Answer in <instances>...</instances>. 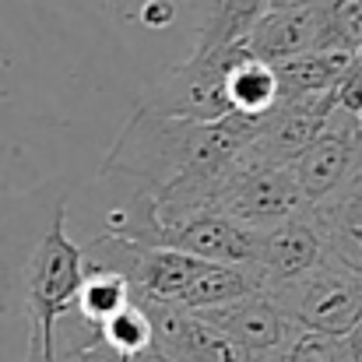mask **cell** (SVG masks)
<instances>
[{
	"label": "cell",
	"instance_id": "6",
	"mask_svg": "<svg viewBox=\"0 0 362 362\" xmlns=\"http://www.w3.org/2000/svg\"><path fill=\"white\" fill-rule=\"evenodd\" d=\"M204 320H211L218 331H226L233 341H240L243 349L257 359L278 352L299 327L288 320V313L278 306V299L264 288H253L233 303L211 306V310H197Z\"/></svg>",
	"mask_w": 362,
	"mask_h": 362
},
{
	"label": "cell",
	"instance_id": "21",
	"mask_svg": "<svg viewBox=\"0 0 362 362\" xmlns=\"http://www.w3.org/2000/svg\"><path fill=\"white\" fill-rule=\"evenodd\" d=\"M288 4H303V0H271V7H288Z\"/></svg>",
	"mask_w": 362,
	"mask_h": 362
},
{
	"label": "cell",
	"instance_id": "12",
	"mask_svg": "<svg viewBox=\"0 0 362 362\" xmlns=\"http://www.w3.org/2000/svg\"><path fill=\"white\" fill-rule=\"evenodd\" d=\"M260 288V274L253 264H218V260H208L194 281L187 285L180 306L183 310H211V306H222V303H233L246 292Z\"/></svg>",
	"mask_w": 362,
	"mask_h": 362
},
{
	"label": "cell",
	"instance_id": "16",
	"mask_svg": "<svg viewBox=\"0 0 362 362\" xmlns=\"http://www.w3.org/2000/svg\"><path fill=\"white\" fill-rule=\"evenodd\" d=\"M257 362H352V352H349L345 338H338V334L299 327L278 352H271Z\"/></svg>",
	"mask_w": 362,
	"mask_h": 362
},
{
	"label": "cell",
	"instance_id": "17",
	"mask_svg": "<svg viewBox=\"0 0 362 362\" xmlns=\"http://www.w3.org/2000/svg\"><path fill=\"white\" fill-rule=\"evenodd\" d=\"M103 341L110 349H117L123 356H137L141 349L155 345V331H151V320L144 313V306L137 299H130L127 306H120L103 327H99Z\"/></svg>",
	"mask_w": 362,
	"mask_h": 362
},
{
	"label": "cell",
	"instance_id": "18",
	"mask_svg": "<svg viewBox=\"0 0 362 362\" xmlns=\"http://www.w3.org/2000/svg\"><path fill=\"white\" fill-rule=\"evenodd\" d=\"M137 21L144 28H169L176 21V4L173 0H144L137 7Z\"/></svg>",
	"mask_w": 362,
	"mask_h": 362
},
{
	"label": "cell",
	"instance_id": "1",
	"mask_svg": "<svg viewBox=\"0 0 362 362\" xmlns=\"http://www.w3.org/2000/svg\"><path fill=\"white\" fill-rule=\"evenodd\" d=\"M257 127L260 117L236 110L218 120H180L134 106L99 165V176L134 180L137 190L165 201L204 204L208 187L240 162Z\"/></svg>",
	"mask_w": 362,
	"mask_h": 362
},
{
	"label": "cell",
	"instance_id": "13",
	"mask_svg": "<svg viewBox=\"0 0 362 362\" xmlns=\"http://www.w3.org/2000/svg\"><path fill=\"white\" fill-rule=\"evenodd\" d=\"M226 95H229L236 113L264 117L281 95L274 64H267V60L253 57L250 49H243L240 57L233 60L229 74H226Z\"/></svg>",
	"mask_w": 362,
	"mask_h": 362
},
{
	"label": "cell",
	"instance_id": "3",
	"mask_svg": "<svg viewBox=\"0 0 362 362\" xmlns=\"http://www.w3.org/2000/svg\"><path fill=\"white\" fill-rule=\"evenodd\" d=\"M204 201L208 208L236 218L250 229H271L274 222L310 208L296 183L292 165H271L246 155H240V162L208 187Z\"/></svg>",
	"mask_w": 362,
	"mask_h": 362
},
{
	"label": "cell",
	"instance_id": "20",
	"mask_svg": "<svg viewBox=\"0 0 362 362\" xmlns=\"http://www.w3.org/2000/svg\"><path fill=\"white\" fill-rule=\"evenodd\" d=\"M130 362H173L158 345H148V349H141L137 356H130Z\"/></svg>",
	"mask_w": 362,
	"mask_h": 362
},
{
	"label": "cell",
	"instance_id": "15",
	"mask_svg": "<svg viewBox=\"0 0 362 362\" xmlns=\"http://www.w3.org/2000/svg\"><path fill=\"white\" fill-rule=\"evenodd\" d=\"M320 46L317 49H362V0H317Z\"/></svg>",
	"mask_w": 362,
	"mask_h": 362
},
{
	"label": "cell",
	"instance_id": "14",
	"mask_svg": "<svg viewBox=\"0 0 362 362\" xmlns=\"http://www.w3.org/2000/svg\"><path fill=\"white\" fill-rule=\"evenodd\" d=\"M134 299V288L127 281V274L113 267H99V264H85V278L78 288V303H74V317L88 327H103L120 306Z\"/></svg>",
	"mask_w": 362,
	"mask_h": 362
},
{
	"label": "cell",
	"instance_id": "4",
	"mask_svg": "<svg viewBox=\"0 0 362 362\" xmlns=\"http://www.w3.org/2000/svg\"><path fill=\"white\" fill-rule=\"evenodd\" d=\"M278 299L288 320L303 331H324L345 338L362 317V274L324 253L306 274L288 285L264 288Z\"/></svg>",
	"mask_w": 362,
	"mask_h": 362
},
{
	"label": "cell",
	"instance_id": "2",
	"mask_svg": "<svg viewBox=\"0 0 362 362\" xmlns=\"http://www.w3.org/2000/svg\"><path fill=\"white\" fill-rule=\"evenodd\" d=\"M85 278V250L67 236V201L57 204L49 229L32 246L21 267V292L28 310V356L32 362L57 359V324L74 313Z\"/></svg>",
	"mask_w": 362,
	"mask_h": 362
},
{
	"label": "cell",
	"instance_id": "5",
	"mask_svg": "<svg viewBox=\"0 0 362 362\" xmlns=\"http://www.w3.org/2000/svg\"><path fill=\"white\" fill-rule=\"evenodd\" d=\"M243 42L222 49V53H190L183 64H173L162 78H155L137 106L158 117H180V120H218L233 113V103L226 95V74L233 60L240 57Z\"/></svg>",
	"mask_w": 362,
	"mask_h": 362
},
{
	"label": "cell",
	"instance_id": "19",
	"mask_svg": "<svg viewBox=\"0 0 362 362\" xmlns=\"http://www.w3.org/2000/svg\"><path fill=\"white\" fill-rule=\"evenodd\" d=\"M345 345H349V352H352V362H362V317L352 324V331L345 334Z\"/></svg>",
	"mask_w": 362,
	"mask_h": 362
},
{
	"label": "cell",
	"instance_id": "8",
	"mask_svg": "<svg viewBox=\"0 0 362 362\" xmlns=\"http://www.w3.org/2000/svg\"><path fill=\"white\" fill-rule=\"evenodd\" d=\"M306 211L327 253L362 274V162L327 197L313 201Z\"/></svg>",
	"mask_w": 362,
	"mask_h": 362
},
{
	"label": "cell",
	"instance_id": "11",
	"mask_svg": "<svg viewBox=\"0 0 362 362\" xmlns=\"http://www.w3.org/2000/svg\"><path fill=\"white\" fill-rule=\"evenodd\" d=\"M271 7V0H204V18L194 35V53H222L246 39L253 21Z\"/></svg>",
	"mask_w": 362,
	"mask_h": 362
},
{
	"label": "cell",
	"instance_id": "9",
	"mask_svg": "<svg viewBox=\"0 0 362 362\" xmlns=\"http://www.w3.org/2000/svg\"><path fill=\"white\" fill-rule=\"evenodd\" d=\"M243 46L267 60V64H278V60H288V57H299L306 49H317L320 46V11H317V0H303V4H288V7H267L253 28L246 32Z\"/></svg>",
	"mask_w": 362,
	"mask_h": 362
},
{
	"label": "cell",
	"instance_id": "10",
	"mask_svg": "<svg viewBox=\"0 0 362 362\" xmlns=\"http://www.w3.org/2000/svg\"><path fill=\"white\" fill-rule=\"evenodd\" d=\"M352 64L356 53L345 49H306L299 57L278 60L274 74L281 95H317V92H334Z\"/></svg>",
	"mask_w": 362,
	"mask_h": 362
},
{
	"label": "cell",
	"instance_id": "7",
	"mask_svg": "<svg viewBox=\"0 0 362 362\" xmlns=\"http://www.w3.org/2000/svg\"><path fill=\"white\" fill-rule=\"evenodd\" d=\"M324 253H327V246L320 240L317 226L310 222V211L288 215V218L274 222L271 229H260L257 260H253V267L260 274V288H278V285L296 281Z\"/></svg>",
	"mask_w": 362,
	"mask_h": 362
}]
</instances>
